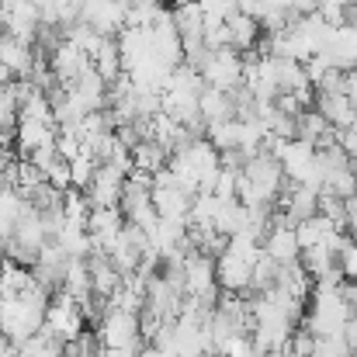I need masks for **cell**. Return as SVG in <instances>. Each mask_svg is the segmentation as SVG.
Wrapping results in <instances>:
<instances>
[{
  "label": "cell",
  "instance_id": "obj_9",
  "mask_svg": "<svg viewBox=\"0 0 357 357\" xmlns=\"http://www.w3.org/2000/svg\"><path fill=\"white\" fill-rule=\"evenodd\" d=\"M202 125H215V121L236 119V101H233V91H219V87H208L202 91Z\"/></svg>",
  "mask_w": 357,
  "mask_h": 357
},
{
  "label": "cell",
  "instance_id": "obj_12",
  "mask_svg": "<svg viewBox=\"0 0 357 357\" xmlns=\"http://www.w3.org/2000/svg\"><path fill=\"white\" fill-rule=\"evenodd\" d=\"M351 344L344 340V333H330V337H316V354L312 357H351Z\"/></svg>",
  "mask_w": 357,
  "mask_h": 357
},
{
  "label": "cell",
  "instance_id": "obj_2",
  "mask_svg": "<svg viewBox=\"0 0 357 357\" xmlns=\"http://www.w3.org/2000/svg\"><path fill=\"white\" fill-rule=\"evenodd\" d=\"M94 330H98L101 347H146L139 312H128V309H119V305H112Z\"/></svg>",
  "mask_w": 357,
  "mask_h": 357
},
{
  "label": "cell",
  "instance_id": "obj_6",
  "mask_svg": "<svg viewBox=\"0 0 357 357\" xmlns=\"http://www.w3.org/2000/svg\"><path fill=\"white\" fill-rule=\"evenodd\" d=\"M264 253L274 257L278 264H295L302 260V243H298V233L288 219H274V226L267 229L264 236Z\"/></svg>",
  "mask_w": 357,
  "mask_h": 357
},
{
  "label": "cell",
  "instance_id": "obj_8",
  "mask_svg": "<svg viewBox=\"0 0 357 357\" xmlns=\"http://www.w3.org/2000/svg\"><path fill=\"white\" fill-rule=\"evenodd\" d=\"M281 208H284L281 219H288L291 226H298L302 219H312L319 212V191H312L305 184H288L281 191Z\"/></svg>",
  "mask_w": 357,
  "mask_h": 357
},
{
  "label": "cell",
  "instance_id": "obj_4",
  "mask_svg": "<svg viewBox=\"0 0 357 357\" xmlns=\"http://www.w3.org/2000/svg\"><path fill=\"white\" fill-rule=\"evenodd\" d=\"M198 73L205 77L208 87L239 91V87H243V77H246V63L239 59L236 49H208V56L202 59Z\"/></svg>",
  "mask_w": 357,
  "mask_h": 357
},
{
  "label": "cell",
  "instance_id": "obj_11",
  "mask_svg": "<svg viewBox=\"0 0 357 357\" xmlns=\"http://www.w3.org/2000/svg\"><path fill=\"white\" fill-rule=\"evenodd\" d=\"M319 212L340 226H347V198L333 195V191H319Z\"/></svg>",
  "mask_w": 357,
  "mask_h": 357
},
{
  "label": "cell",
  "instance_id": "obj_5",
  "mask_svg": "<svg viewBox=\"0 0 357 357\" xmlns=\"http://www.w3.org/2000/svg\"><path fill=\"white\" fill-rule=\"evenodd\" d=\"M319 56H323L333 70H340V73L357 70V24L354 21L333 24V28H330V38H326V45H323Z\"/></svg>",
  "mask_w": 357,
  "mask_h": 357
},
{
  "label": "cell",
  "instance_id": "obj_10",
  "mask_svg": "<svg viewBox=\"0 0 357 357\" xmlns=\"http://www.w3.org/2000/svg\"><path fill=\"white\" fill-rule=\"evenodd\" d=\"M226 24H229V45H233L236 52H246V49L257 45V38H260V21H257V17L236 10Z\"/></svg>",
  "mask_w": 357,
  "mask_h": 357
},
{
  "label": "cell",
  "instance_id": "obj_3",
  "mask_svg": "<svg viewBox=\"0 0 357 357\" xmlns=\"http://www.w3.org/2000/svg\"><path fill=\"white\" fill-rule=\"evenodd\" d=\"M45 330L63 344L77 340L87 330V316H84L80 302L70 298L66 291H52V302H49V312H45Z\"/></svg>",
  "mask_w": 357,
  "mask_h": 357
},
{
  "label": "cell",
  "instance_id": "obj_15",
  "mask_svg": "<svg viewBox=\"0 0 357 357\" xmlns=\"http://www.w3.org/2000/svg\"><path fill=\"white\" fill-rule=\"evenodd\" d=\"M35 3H38V7H45V3H49V0H35Z\"/></svg>",
  "mask_w": 357,
  "mask_h": 357
},
{
  "label": "cell",
  "instance_id": "obj_1",
  "mask_svg": "<svg viewBox=\"0 0 357 357\" xmlns=\"http://www.w3.org/2000/svg\"><path fill=\"white\" fill-rule=\"evenodd\" d=\"M264 257V243L246 236H229L226 250L215 257V278L226 295H243L253 288V267Z\"/></svg>",
  "mask_w": 357,
  "mask_h": 357
},
{
  "label": "cell",
  "instance_id": "obj_14",
  "mask_svg": "<svg viewBox=\"0 0 357 357\" xmlns=\"http://www.w3.org/2000/svg\"><path fill=\"white\" fill-rule=\"evenodd\" d=\"M91 357H108V351H105V347H98V351H94Z\"/></svg>",
  "mask_w": 357,
  "mask_h": 357
},
{
  "label": "cell",
  "instance_id": "obj_7",
  "mask_svg": "<svg viewBox=\"0 0 357 357\" xmlns=\"http://www.w3.org/2000/svg\"><path fill=\"white\" fill-rule=\"evenodd\" d=\"M316 112L330 121L333 128H347L354 121V98L347 94V87L316 91Z\"/></svg>",
  "mask_w": 357,
  "mask_h": 357
},
{
  "label": "cell",
  "instance_id": "obj_13",
  "mask_svg": "<svg viewBox=\"0 0 357 357\" xmlns=\"http://www.w3.org/2000/svg\"><path fill=\"white\" fill-rule=\"evenodd\" d=\"M344 340L351 344V351H357V312H351V319L344 326Z\"/></svg>",
  "mask_w": 357,
  "mask_h": 357
}]
</instances>
